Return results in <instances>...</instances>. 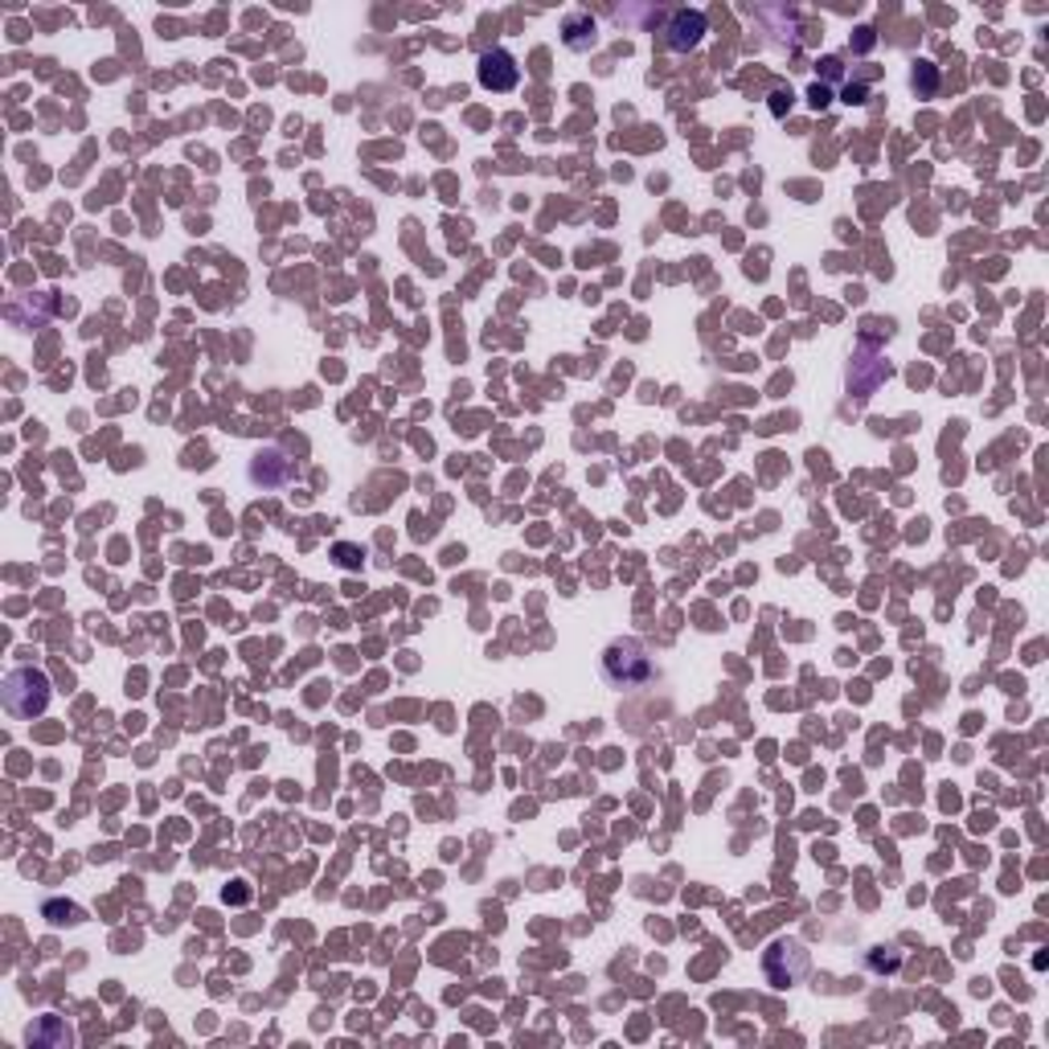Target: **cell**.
I'll use <instances>...</instances> for the list:
<instances>
[{"label": "cell", "mask_w": 1049, "mask_h": 1049, "mask_svg": "<svg viewBox=\"0 0 1049 1049\" xmlns=\"http://www.w3.org/2000/svg\"><path fill=\"white\" fill-rule=\"evenodd\" d=\"M46 705H50V677L41 668H13L4 677V709L17 721L46 714Z\"/></svg>", "instance_id": "cell-2"}, {"label": "cell", "mask_w": 1049, "mask_h": 1049, "mask_svg": "<svg viewBox=\"0 0 1049 1049\" xmlns=\"http://www.w3.org/2000/svg\"><path fill=\"white\" fill-rule=\"evenodd\" d=\"M701 34H705V17L701 13H673V25H668V46L673 50H693L701 41Z\"/></svg>", "instance_id": "cell-6"}, {"label": "cell", "mask_w": 1049, "mask_h": 1049, "mask_svg": "<svg viewBox=\"0 0 1049 1049\" xmlns=\"http://www.w3.org/2000/svg\"><path fill=\"white\" fill-rule=\"evenodd\" d=\"M251 479L263 484V488H287L292 479H299V468H295V460H287L283 451L267 447V451H258L255 463H251Z\"/></svg>", "instance_id": "cell-4"}, {"label": "cell", "mask_w": 1049, "mask_h": 1049, "mask_svg": "<svg viewBox=\"0 0 1049 1049\" xmlns=\"http://www.w3.org/2000/svg\"><path fill=\"white\" fill-rule=\"evenodd\" d=\"M566 46H571V50H590V46H594V21H590L587 13L566 17Z\"/></svg>", "instance_id": "cell-7"}, {"label": "cell", "mask_w": 1049, "mask_h": 1049, "mask_svg": "<svg viewBox=\"0 0 1049 1049\" xmlns=\"http://www.w3.org/2000/svg\"><path fill=\"white\" fill-rule=\"evenodd\" d=\"M763 972H767L775 988H792V984L808 976V951L795 939H775L767 947V956H763Z\"/></svg>", "instance_id": "cell-3"}, {"label": "cell", "mask_w": 1049, "mask_h": 1049, "mask_svg": "<svg viewBox=\"0 0 1049 1049\" xmlns=\"http://www.w3.org/2000/svg\"><path fill=\"white\" fill-rule=\"evenodd\" d=\"M603 677L615 689H644L656 677V664L648 656V648L640 640H615L603 652Z\"/></svg>", "instance_id": "cell-1"}, {"label": "cell", "mask_w": 1049, "mask_h": 1049, "mask_svg": "<svg viewBox=\"0 0 1049 1049\" xmlns=\"http://www.w3.org/2000/svg\"><path fill=\"white\" fill-rule=\"evenodd\" d=\"M516 78H521V71H516V62L509 50H488V54L479 57V82H484L488 91H513Z\"/></svg>", "instance_id": "cell-5"}]
</instances>
